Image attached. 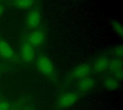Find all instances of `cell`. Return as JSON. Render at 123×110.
<instances>
[{"instance_id":"1","label":"cell","mask_w":123,"mask_h":110,"mask_svg":"<svg viewBox=\"0 0 123 110\" xmlns=\"http://www.w3.org/2000/svg\"><path fill=\"white\" fill-rule=\"evenodd\" d=\"M27 25L30 29L36 30L42 22V13L38 9H32L27 15Z\"/></svg>"},{"instance_id":"2","label":"cell","mask_w":123,"mask_h":110,"mask_svg":"<svg viewBox=\"0 0 123 110\" xmlns=\"http://www.w3.org/2000/svg\"><path fill=\"white\" fill-rule=\"evenodd\" d=\"M37 66L39 71L45 76H51L54 72V66L50 59L45 55H41L37 61Z\"/></svg>"},{"instance_id":"3","label":"cell","mask_w":123,"mask_h":110,"mask_svg":"<svg viewBox=\"0 0 123 110\" xmlns=\"http://www.w3.org/2000/svg\"><path fill=\"white\" fill-rule=\"evenodd\" d=\"M79 100V95L76 93H66L62 94L58 99L57 104L59 107L66 109L73 106Z\"/></svg>"},{"instance_id":"4","label":"cell","mask_w":123,"mask_h":110,"mask_svg":"<svg viewBox=\"0 0 123 110\" xmlns=\"http://www.w3.org/2000/svg\"><path fill=\"white\" fill-rule=\"evenodd\" d=\"M92 73V67L88 63H81L76 66L72 72L71 76L74 79H82L84 78L88 77Z\"/></svg>"},{"instance_id":"5","label":"cell","mask_w":123,"mask_h":110,"mask_svg":"<svg viewBox=\"0 0 123 110\" xmlns=\"http://www.w3.org/2000/svg\"><path fill=\"white\" fill-rule=\"evenodd\" d=\"M45 40V32L40 30H34L29 34L27 37L28 43L30 44L32 47L40 46L44 43Z\"/></svg>"},{"instance_id":"6","label":"cell","mask_w":123,"mask_h":110,"mask_svg":"<svg viewBox=\"0 0 123 110\" xmlns=\"http://www.w3.org/2000/svg\"><path fill=\"white\" fill-rule=\"evenodd\" d=\"M20 54L22 59L27 63H30L35 58V50L34 47H32L28 43H24L20 49Z\"/></svg>"},{"instance_id":"7","label":"cell","mask_w":123,"mask_h":110,"mask_svg":"<svg viewBox=\"0 0 123 110\" xmlns=\"http://www.w3.org/2000/svg\"><path fill=\"white\" fill-rule=\"evenodd\" d=\"M96 85V81L92 77H86L81 79L78 83V89L81 92H88L91 91Z\"/></svg>"},{"instance_id":"8","label":"cell","mask_w":123,"mask_h":110,"mask_svg":"<svg viewBox=\"0 0 123 110\" xmlns=\"http://www.w3.org/2000/svg\"><path fill=\"white\" fill-rule=\"evenodd\" d=\"M109 63L110 60L107 57L100 56L95 61L93 66V70L97 73H101L108 69Z\"/></svg>"},{"instance_id":"9","label":"cell","mask_w":123,"mask_h":110,"mask_svg":"<svg viewBox=\"0 0 123 110\" xmlns=\"http://www.w3.org/2000/svg\"><path fill=\"white\" fill-rule=\"evenodd\" d=\"M0 55L6 59H10L14 55V50L11 45L3 40H0Z\"/></svg>"},{"instance_id":"10","label":"cell","mask_w":123,"mask_h":110,"mask_svg":"<svg viewBox=\"0 0 123 110\" xmlns=\"http://www.w3.org/2000/svg\"><path fill=\"white\" fill-rule=\"evenodd\" d=\"M103 86L106 89L111 92H114L119 88L120 83L119 81H117L115 77L107 76L105 77L103 80Z\"/></svg>"},{"instance_id":"11","label":"cell","mask_w":123,"mask_h":110,"mask_svg":"<svg viewBox=\"0 0 123 110\" xmlns=\"http://www.w3.org/2000/svg\"><path fill=\"white\" fill-rule=\"evenodd\" d=\"M108 68L113 72V73L123 71V61L120 58H115L112 61H110Z\"/></svg>"},{"instance_id":"12","label":"cell","mask_w":123,"mask_h":110,"mask_svg":"<svg viewBox=\"0 0 123 110\" xmlns=\"http://www.w3.org/2000/svg\"><path fill=\"white\" fill-rule=\"evenodd\" d=\"M14 4L20 9H29L32 8L35 0H12Z\"/></svg>"},{"instance_id":"13","label":"cell","mask_w":123,"mask_h":110,"mask_svg":"<svg viewBox=\"0 0 123 110\" xmlns=\"http://www.w3.org/2000/svg\"><path fill=\"white\" fill-rule=\"evenodd\" d=\"M110 24H111V26H112L114 32L119 37H122L123 35V28L121 22L117 19H112L110 21Z\"/></svg>"},{"instance_id":"14","label":"cell","mask_w":123,"mask_h":110,"mask_svg":"<svg viewBox=\"0 0 123 110\" xmlns=\"http://www.w3.org/2000/svg\"><path fill=\"white\" fill-rule=\"evenodd\" d=\"M113 54L116 57V58L121 59L123 55V47L122 45H117L113 48Z\"/></svg>"},{"instance_id":"15","label":"cell","mask_w":123,"mask_h":110,"mask_svg":"<svg viewBox=\"0 0 123 110\" xmlns=\"http://www.w3.org/2000/svg\"><path fill=\"white\" fill-rule=\"evenodd\" d=\"M9 104L7 102H0V110H9Z\"/></svg>"},{"instance_id":"16","label":"cell","mask_w":123,"mask_h":110,"mask_svg":"<svg viewBox=\"0 0 123 110\" xmlns=\"http://www.w3.org/2000/svg\"><path fill=\"white\" fill-rule=\"evenodd\" d=\"M4 12V6L0 4V17L3 14Z\"/></svg>"},{"instance_id":"17","label":"cell","mask_w":123,"mask_h":110,"mask_svg":"<svg viewBox=\"0 0 123 110\" xmlns=\"http://www.w3.org/2000/svg\"><path fill=\"white\" fill-rule=\"evenodd\" d=\"M0 1H1V0H0Z\"/></svg>"}]
</instances>
